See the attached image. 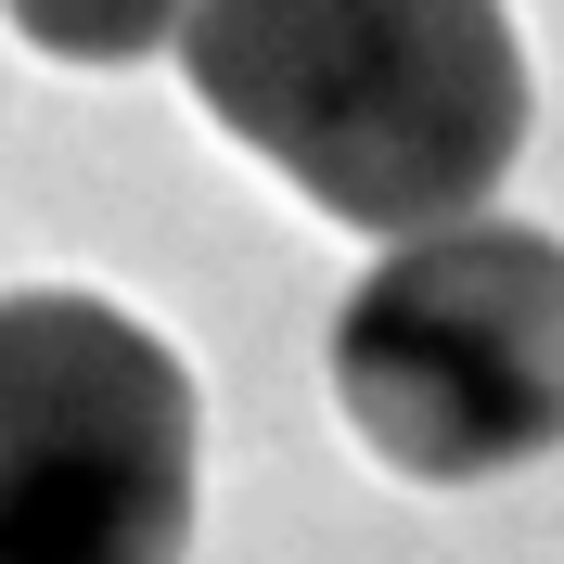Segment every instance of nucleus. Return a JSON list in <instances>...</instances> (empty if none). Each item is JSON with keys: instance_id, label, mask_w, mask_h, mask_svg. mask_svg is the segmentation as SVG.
I'll list each match as a JSON object with an SVG mask.
<instances>
[{"instance_id": "f257e3e1", "label": "nucleus", "mask_w": 564, "mask_h": 564, "mask_svg": "<svg viewBox=\"0 0 564 564\" xmlns=\"http://www.w3.org/2000/svg\"><path fill=\"white\" fill-rule=\"evenodd\" d=\"M218 129L347 231H449L527 154V39L500 0H180Z\"/></svg>"}, {"instance_id": "f03ea898", "label": "nucleus", "mask_w": 564, "mask_h": 564, "mask_svg": "<svg viewBox=\"0 0 564 564\" xmlns=\"http://www.w3.org/2000/svg\"><path fill=\"white\" fill-rule=\"evenodd\" d=\"M334 398L411 488H488L564 449V245L527 218H449L359 270Z\"/></svg>"}, {"instance_id": "7ed1b4c3", "label": "nucleus", "mask_w": 564, "mask_h": 564, "mask_svg": "<svg viewBox=\"0 0 564 564\" xmlns=\"http://www.w3.org/2000/svg\"><path fill=\"white\" fill-rule=\"evenodd\" d=\"M206 398L116 295H0V564H180Z\"/></svg>"}, {"instance_id": "20e7f679", "label": "nucleus", "mask_w": 564, "mask_h": 564, "mask_svg": "<svg viewBox=\"0 0 564 564\" xmlns=\"http://www.w3.org/2000/svg\"><path fill=\"white\" fill-rule=\"evenodd\" d=\"M13 39H39L52 65H141L180 39V0H0Z\"/></svg>"}]
</instances>
